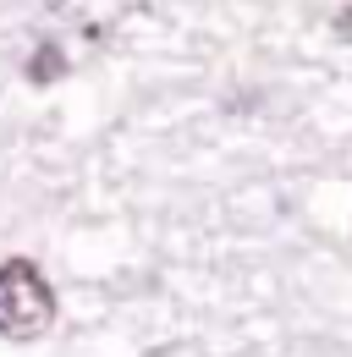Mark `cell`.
I'll return each instance as SVG.
<instances>
[{
    "mask_svg": "<svg viewBox=\"0 0 352 357\" xmlns=\"http://www.w3.org/2000/svg\"><path fill=\"white\" fill-rule=\"evenodd\" d=\"M55 324V291L34 259L0 264V335L6 341H39Z\"/></svg>",
    "mask_w": 352,
    "mask_h": 357,
    "instance_id": "1",
    "label": "cell"
},
{
    "mask_svg": "<svg viewBox=\"0 0 352 357\" xmlns=\"http://www.w3.org/2000/svg\"><path fill=\"white\" fill-rule=\"evenodd\" d=\"M55 77H66V55H61V45H50L44 39L39 50H34V61H28V83H55Z\"/></svg>",
    "mask_w": 352,
    "mask_h": 357,
    "instance_id": "2",
    "label": "cell"
},
{
    "mask_svg": "<svg viewBox=\"0 0 352 357\" xmlns=\"http://www.w3.org/2000/svg\"><path fill=\"white\" fill-rule=\"evenodd\" d=\"M330 28H336V39H342V45H352V6L336 11V22H330Z\"/></svg>",
    "mask_w": 352,
    "mask_h": 357,
    "instance_id": "3",
    "label": "cell"
}]
</instances>
